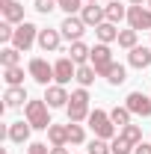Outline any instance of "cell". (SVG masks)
<instances>
[{"instance_id":"cell-19","label":"cell","mask_w":151,"mask_h":154,"mask_svg":"<svg viewBox=\"0 0 151 154\" xmlns=\"http://www.w3.org/2000/svg\"><path fill=\"white\" fill-rule=\"evenodd\" d=\"M48 139H51V148L68 145V125H51L48 128Z\"/></svg>"},{"instance_id":"cell-24","label":"cell","mask_w":151,"mask_h":154,"mask_svg":"<svg viewBox=\"0 0 151 154\" xmlns=\"http://www.w3.org/2000/svg\"><path fill=\"white\" fill-rule=\"evenodd\" d=\"M131 110H128V107H125V104H122V107H113V110H110V119H113V125L116 128H119V131H122V128H125V125H131Z\"/></svg>"},{"instance_id":"cell-12","label":"cell","mask_w":151,"mask_h":154,"mask_svg":"<svg viewBox=\"0 0 151 154\" xmlns=\"http://www.w3.org/2000/svg\"><path fill=\"white\" fill-rule=\"evenodd\" d=\"M30 134H33V125H30L27 119H21V122H12V125H9L6 139L15 142V145H24V142H30Z\"/></svg>"},{"instance_id":"cell-35","label":"cell","mask_w":151,"mask_h":154,"mask_svg":"<svg viewBox=\"0 0 151 154\" xmlns=\"http://www.w3.org/2000/svg\"><path fill=\"white\" fill-rule=\"evenodd\" d=\"M27 154H51V148H48V142H30Z\"/></svg>"},{"instance_id":"cell-32","label":"cell","mask_w":151,"mask_h":154,"mask_svg":"<svg viewBox=\"0 0 151 154\" xmlns=\"http://www.w3.org/2000/svg\"><path fill=\"white\" fill-rule=\"evenodd\" d=\"M83 3H86V0H57V6L65 15H77V12L83 9Z\"/></svg>"},{"instance_id":"cell-21","label":"cell","mask_w":151,"mask_h":154,"mask_svg":"<svg viewBox=\"0 0 151 154\" xmlns=\"http://www.w3.org/2000/svg\"><path fill=\"white\" fill-rule=\"evenodd\" d=\"M0 65H3V68L21 65V51L15 45H3V51H0Z\"/></svg>"},{"instance_id":"cell-29","label":"cell","mask_w":151,"mask_h":154,"mask_svg":"<svg viewBox=\"0 0 151 154\" xmlns=\"http://www.w3.org/2000/svg\"><path fill=\"white\" fill-rule=\"evenodd\" d=\"M122 136H125L128 142H133V145H139V142H142V128L131 122V125H125V128H122Z\"/></svg>"},{"instance_id":"cell-39","label":"cell","mask_w":151,"mask_h":154,"mask_svg":"<svg viewBox=\"0 0 151 154\" xmlns=\"http://www.w3.org/2000/svg\"><path fill=\"white\" fill-rule=\"evenodd\" d=\"M86 3H110V0H86Z\"/></svg>"},{"instance_id":"cell-36","label":"cell","mask_w":151,"mask_h":154,"mask_svg":"<svg viewBox=\"0 0 151 154\" xmlns=\"http://www.w3.org/2000/svg\"><path fill=\"white\" fill-rule=\"evenodd\" d=\"M133 154H151V142H145V139H142V142L133 148Z\"/></svg>"},{"instance_id":"cell-8","label":"cell","mask_w":151,"mask_h":154,"mask_svg":"<svg viewBox=\"0 0 151 154\" xmlns=\"http://www.w3.org/2000/svg\"><path fill=\"white\" fill-rule=\"evenodd\" d=\"M125 107H128L133 116L151 119V95H145V92H131V95L125 98Z\"/></svg>"},{"instance_id":"cell-37","label":"cell","mask_w":151,"mask_h":154,"mask_svg":"<svg viewBox=\"0 0 151 154\" xmlns=\"http://www.w3.org/2000/svg\"><path fill=\"white\" fill-rule=\"evenodd\" d=\"M51 154H68V148H65V145H59V148H51Z\"/></svg>"},{"instance_id":"cell-18","label":"cell","mask_w":151,"mask_h":154,"mask_svg":"<svg viewBox=\"0 0 151 154\" xmlns=\"http://www.w3.org/2000/svg\"><path fill=\"white\" fill-rule=\"evenodd\" d=\"M68 54H71V59H74L77 65H86L89 59H92V48L80 38V42H71V48H68Z\"/></svg>"},{"instance_id":"cell-10","label":"cell","mask_w":151,"mask_h":154,"mask_svg":"<svg viewBox=\"0 0 151 154\" xmlns=\"http://www.w3.org/2000/svg\"><path fill=\"white\" fill-rule=\"evenodd\" d=\"M128 24L131 30H151V9L148 6H128Z\"/></svg>"},{"instance_id":"cell-16","label":"cell","mask_w":151,"mask_h":154,"mask_svg":"<svg viewBox=\"0 0 151 154\" xmlns=\"http://www.w3.org/2000/svg\"><path fill=\"white\" fill-rule=\"evenodd\" d=\"M128 65H133V68H148L151 65V48H145V45H136L131 54H128Z\"/></svg>"},{"instance_id":"cell-7","label":"cell","mask_w":151,"mask_h":154,"mask_svg":"<svg viewBox=\"0 0 151 154\" xmlns=\"http://www.w3.org/2000/svg\"><path fill=\"white\" fill-rule=\"evenodd\" d=\"M59 33H62V38H68V42H80L83 33H86V21L80 18V15H65L62 24H59Z\"/></svg>"},{"instance_id":"cell-17","label":"cell","mask_w":151,"mask_h":154,"mask_svg":"<svg viewBox=\"0 0 151 154\" xmlns=\"http://www.w3.org/2000/svg\"><path fill=\"white\" fill-rule=\"evenodd\" d=\"M30 98H27V89L24 86H6V92H3V104L6 107H24Z\"/></svg>"},{"instance_id":"cell-22","label":"cell","mask_w":151,"mask_h":154,"mask_svg":"<svg viewBox=\"0 0 151 154\" xmlns=\"http://www.w3.org/2000/svg\"><path fill=\"white\" fill-rule=\"evenodd\" d=\"M104 9H107V21H110V24H119V21H125V18H128V9H125L119 0H110Z\"/></svg>"},{"instance_id":"cell-28","label":"cell","mask_w":151,"mask_h":154,"mask_svg":"<svg viewBox=\"0 0 151 154\" xmlns=\"http://www.w3.org/2000/svg\"><path fill=\"white\" fill-rule=\"evenodd\" d=\"M68 142H71V145H83V142H86L83 125H77V122H68Z\"/></svg>"},{"instance_id":"cell-23","label":"cell","mask_w":151,"mask_h":154,"mask_svg":"<svg viewBox=\"0 0 151 154\" xmlns=\"http://www.w3.org/2000/svg\"><path fill=\"white\" fill-rule=\"evenodd\" d=\"M95 77H98V71H95L89 62H86V65H77V77H74V80L80 83V86H86V89H89V86L95 83Z\"/></svg>"},{"instance_id":"cell-41","label":"cell","mask_w":151,"mask_h":154,"mask_svg":"<svg viewBox=\"0 0 151 154\" xmlns=\"http://www.w3.org/2000/svg\"><path fill=\"white\" fill-rule=\"evenodd\" d=\"M148 9H151V0H148Z\"/></svg>"},{"instance_id":"cell-20","label":"cell","mask_w":151,"mask_h":154,"mask_svg":"<svg viewBox=\"0 0 151 154\" xmlns=\"http://www.w3.org/2000/svg\"><path fill=\"white\" fill-rule=\"evenodd\" d=\"M95 36H98V42H104V45H113V42H119V30H116V24L104 21V24L95 27Z\"/></svg>"},{"instance_id":"cell-11","label":"cell","mask_w":151,"mask_h":154,"mask_svg":"<svg viewBox=\"0 0 151 154\" xmlns=\"http://www.w3.org/2000/svg\"><path fill=\"white\" fill-rule=\"evenodd\" d=\"M45 101H48V107L51 110H57V107H68V89L65 86H59V83H51V86H45Z\"/></svg>"},{"instance_id":"cell-15","label":"cell","mask_w":151,"mask_h":154,"mask_svg":"<svg viewBox=\"0 0 151 154\" xmlns=\"http://www.w3.org/2000/svg\"><path fill=\"white\" fill-rule=\"evenodd\" d=\"M80 18L86 21V27H98V24L107 21V9L98 6V3H86V6L80 9Z\"/></svg>"},{"instance_id":"cell-9","label":"cell","mask_w":151,"mask_h":154,"mask_svg":"<svg viewBox=\"0 0 151 154\" xmlns=\"http://www.w3.org/2000/svg\"><path fill=\"white\" fill-rule=\"evenodd\" d=\"M54 74H57L59 86H68V83L77 77V62L71 57H59L57 62H54Z\"/></svg>"},{"instance_id":"cell-13","label":"cell","mask_w":151,"mask_h":154,"mask_svg":"<svg viewBox=\"0 0 151 154\" xmlns=\"http://www.w3.org/2000/svg\"><path fill=\"white\" fill-rule=\"evenodd\" d=\"M0 15H3V21L18 27V24H24V6L18 0H0Z\"/></svg>"},{"instance_id":"cell-27","label":"cell","mask_w":151,"mask_h":154,"mask_svg":"<svg viewBox=\"0 0 151 154\" xmlns=\"http://www.w3.org/2000/svg\"><path fill=\"white\" fill-rule=\"evenodd\" d=\"M136 38H139V33L136 30H119V48H125V51H133L136 48Z\"/></svg>"},{"instance_id":"cell-34","label":"cell","mask_w":151,"mask_h":154,"mask_svg":"<svg viewBox=\"0 0 151 154\" xmlns=\"http://www.w3.org/2000/svg\"><path fill=\"white\" fill-rule=\"evenodd\" d=\"M33 9H36L39 15H51L54 9H59L57 0H33Z\"/></svg>"},{"instance_id":"cell-25","label":"cell","mask_w":151,"mask_h":154,"mask_svg":"<svg viewBox=\"0 0 151 154\" xmlns=\"http://www.w3.org/2000/svg\"><path fill=\"white\" fill-rule=\"evenodd\" d=\"M3 80H6V86H24V68L21 65L3 68Z\"/></svg>"},{"instance_id":"cell-33","label":"cell","mask_w":151,"mask_h":154,"mask_svg":"<svg viewBox=\"0 0 151 154\" xmlns=\"http://www.w3.org/2000/svg\"><path fill=\"white\" fill-rule=\"evenodd\" d=\"M12 38H15V24L0 21V42H3V45H12Z\"/></svg>"},{"instance_id":"cell-1","label":"cell","mask_w":151,"mask_h":154,"mask_svg":"<svg viewBox=\"0 0 151 154\" xmlns=\"http://www.w3.org/2000/svg\"><path fill=\"white\" fill-rule=\"evenodd\" d=\"M48 110H51V107H48L45 98H42V101H27V104H24V119L33 125V131H48V128L54 125Z\"/></svg>"},{"instance_id":"cell-3","label":"cell","mask_w":151,"mask_h":154,"mask_svg":"<svg viewBox=\"0 0 151 154\" xmlns=\"http://www.w3.org/2000/svg\"><path fill=\"white\" fill-rule=\"evenodd\" d=\"M86 122H89V128H92V134L98 136V139H110V142L116 139V125H113V119H110V113L92 110Z\"/></svg>"},{"instance_id":"cell-38","label":"cell","mask_w":151,"mask_h":154,"mask_svg":"<svg viewBox=\"0 0 151 154\" xmlns=\"http://www.w3.org/2000/svg\"><path fill=\"white\" fill-rule=\"evenodd\" d=\"M131 6H142V3H148V0H128Z\"/></svg>"},{"instance_id":"cell-31","label":"cell","mask_w":151,"mask_h":154,"mask_svg":"<svg viewBox=\"0 0 151 154\" xmlns=\"http://www.w3.org/2000/svg\"><path fill=\"white\" fill-rule=\"evenodd\" d=\"M110 148H113V154H131L133 148H136V145H133V142H128L125 136L119 134V136L113 139V142H110Z\"/></svg>"},{"instance_id":"cell-30","label":"cell","mask_w":151,"mask_h":154,"mask_svg":"<svg viewBox=\"0 0 151 154\" xmlns=\"http://www.w3.org/2000/svg\"><path fill=\"white\" fill-rule=\"evenodd\" d=\"M86 154H113L110 139H98V136H95L92 142H89V148H86Z\"/></svg>"},{"instance_id":"cell-2","label":"cell","mask_w":151,"mask_h":154,"mask_svg":"<svg viewBox=\"0 0 151 154\" xmlns=\"http://www.w3.org/2000/svg\"><path fill=\"white\" fill-rule=\"evenodd\" d=\"M65 113H68V122H86L89 119V92H86V86H80L71 92V101H68V107H65Z\"/></svg>"},{"instance_id":"cell-4","label":"cell","mask_w":151,"mask_h":154,"mask_svg":"<svg viewBox=\"0 0 151 154\" xmlns=\"http://www.w3.org/2000/svg\"><path fill=\"white\" fill-rule=\"evenodd\" d=\"M89 65L98 71V77H107V74H110V68H113V51H110V45L98 42V45L92 48V59H89Z\"/></svg>"},{"instance_id":"cell-6","label":"cell","mask_w":151,"mask_h":154,"mask_svg":"<svg viewBox=\"0 0 151 154\" xmlns=\"http://www.w3.org/2000/svg\"><path fill=\"white\" fill-rule=\"evenodd\" d=\"M27 74L33 77L39 86H51V80H57V74H54V65H51L48 59H42V57L30 59V65H27Z\"/></svg>"},{"instance_id":"cell-40","label":"cell","mask_w":151,"mask_h":154,"mask_svg":"<svg viewBox=\"0 0 151 154\" xmlns=\"http://www.w3.org/2000/svg\"><path fill=\"white\" fill-rule=\"evenodd\" d=\"M0 154H6V148H3V151H0Z\"/></svg>"},{"instance_id":"cell-26","label":"cell","mask_w":151,"mask_h":154,"mask_svg":"<svg viewBox=\"0 0 151 154\" xmlns=\"http://www.w3.org/2000/svg\"><path fill=\"white\" fill-rule=\"evenodd\" d=\"M128 80V68L122 65V62H113V68H110V74H107V83L110 86H122Z\"/></svg>"},{"instance_id":"cell-14","label":"cell","mask_w":151,"mask_h":154,"mask_svg":"<svg viewBox=\"0 0 151 154\" xmlns=\"http://www.w3.org/2000/svg\"><path fill=\"white\" fill-rule=\"evenodd\" d=\"M59 45H62V33H59V27L57 30H39V48L45 51V54H54V51H59Z\"/></svg>"},{"instance_id":"cell-5","label":"cell","mask_w":151,"mask_h":154,"mask_svg":"<svg viewBox=\"0 0 151 154\" xmlns=\"http://www.w3.org/2000/svg\"><path fill=\"white\" fill-rule=\"evenodd\" d=\"M12 45L18 48L21 54L30 51L33 45H39V27H36V24H30V21L18 24V27H15V38H12Z\"/></svg>"}]
</instances>
